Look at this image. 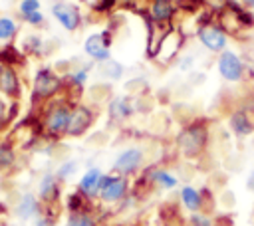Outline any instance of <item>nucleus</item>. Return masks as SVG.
Returning <instances> with one entry per match:
<instances>
[{
  "instance_id": "20e7f679",
  "label": "nucleus",
  "mask_w": 254,
  "mask_h": 226,
  "mask_svg": "<svg viewBox=\"0 0 254 226\" xmlns=\"http://www.w3.org/2000/svg\"><path fill=\"white\" fill-rule=\"evenodd\" d=\"M145 149L139 147V145H131V147H125L123 151L117 153V157L113 159V165H111V172L115 174H121V176H135L143 170L145 167Z\"/></svg>"
},
{
  "instance_id": "9d476101",
  "label": "nucleus",
  "mask_w": 254,
  "mask_h": 226,
  "mask_svg": "<svg viewBox=\"0 0 254 226\" xmlns=\"http://www.w3.org/2000/svg\"><path fill=\"white\" fill-rule=\"evenodd\" d=\"M139 182L147 184V188H159V190H173L179 186V178L175 172L163 167H147L137 178Z\"/></svg>"
},
{
  "instance_id": "b1692460",
  "label": "nucleus",
  "mask_w": 254,
  "mask_h": 226,
  "mask_svg": "<svg viewBox=\"0 0 254 226\" xmlns=\"http://www.w3.org/2000/svg\"><path fill=\"white\" fill-rule=\"evenodd\" d=\"M65 226H97V218L93 216L91 210H83V212H69Z\"/></svg>"
},
{
  "instance_id": "f257e3e1",
  "label": "nucleus",
  "mask_w": 254,
  "mask_h": 226,
  "mask_svg": "<svg viewBox=\"0 0 254 226\" xmlns=\"http://www.w3.org/2000/svg\"><path fill=\"white\" fill-rule=\"evenodd\" d=\"M175 145H177V151L181 153V157H185L189 161L198 159L206 151V145H208V125L200 119L187 123L177 133Z\"/></svg>"
},
{
  "instance_id": "6ab92c4d",
  "label": "nucleus",
  "mask_w": 254,
  "mask_h": 226,
  "mask_svg": "<svg viewBox=\"0 0 254 226\" xmlns=\"http://www.w3.org/2000/svg\"><path fill=\"white\" fill-rule=\"evenodd\" d=\"M228 127L240 139L250 137L254 133V115H252V111L250 109H244V107L234 109L230 113V117H228Z\"/></svg>"
},
{
  "instance_id": "f3484780",
  "label": "nucleus",
  "mask_w": 254,
  "mask_h": 226,
  "mask_svg": "<svg viewBox=\"0 0 254 226\" xmlns=\"http://www.w3.org/2000/svg\"><path fill=\"white\" fill-rule=\"evenodd\" d=\"M40 214H42V202H40L38 194H34V192H24L18 198V202L14 204V216L22 222L36 220Z\"/></svg>"
},
{
  "instance_id": "6e6552de",
  "label": "nucleus",
  "mask_w": 254,
  "mask_h": 226,
  "mask_svg": "<svg viewBox=\"0 0 254 226\" xmlns=\"http://www.w3.org/2000/svg\"><path fill=\"white\" fill-rule=\"evenodd\" d=\"M196 40L210 54H222L224 50H228V34L214 20L196 28Z\"/></svg>"
},
{
  "instance_id": "412c9836",
  "label": "nucleus",
  "mask_w": 254,
  "mask_h": 226,
  "mask_svg": "<svg viewBox=\"0 0 254 226\" xmlns=\"http://www.w3.org/2000/svg\"><path fill=\"white\" fill-rule=\"evenodd\" d=\"M89 71H91V65H81V67H77V69H69L67 75H65V85H67L69 89L73 87V91L81 93L83 85H85L87 79H89Z\"/></svg>"
},
{
  "instance_id": "aec40b11",
  "label": "nucleus",
  "mask_w": 254,
  "mask_h": 226,
  "mask_svg": "<svg viewBox=\"0 0 254 226\" xmlns=\"http://www.w3.org/2000/svg\"><path fill=\"white\" fill-rule=\"evenodd\" d=\"M179 198L181 204L192 214V212H202L204 208V198H202V190L194 188L192 184H183L179 190Z\"/></svg>"
},
{
  "instance_id": "c756f323",
  "label": "nucleus",
  "mask_w": 254,
  "mask_h": 226,
  "mask_svg": "<svg viewBox=\"0 0 254 226\" xmlns=\"http://www.w3.org/2000/svg\"><path fill=\"white\" fill-rule=\"evenodd\" d=\"M192 63H194V57L187 54V56H181V57H179V61H177V67H179L181 71H189V69L192 67Z\"/></svg>"
},
{
  "instance_id": "a211bd4d",
  "label": "nucleus",
  "mask_w": 254,
  "mask_h": 226,
  "mask_svg": "<svg viewBox=\"0 0 254 226\" xmlns=\"http://www.w3.org/2000/svg\"><path fill=\"white\" fill-rule=\"evenodd\" d=\"M103 170L99 167H89L77 180V188L85 198L89 200H97L99 196V186H101V178H103Z\"/></svg>"
},
{
  "instance_id": "c85d7f7f",
  "label": "nucleus",
  "mask_w": 254,
  "mask_h": 226,
  "mask_svg": "<svg viewBox=\"0 0 254 226\" xmlns=\"http://www.w3.org/2000/svg\"><path fill=\"white\" fill-rule=\"evenodd\" d=\"M189 226H214V220L206 212H192L189 218Z\"/></svg>"
},
{
  "instance_id": "ddd939ff",
  "label": "nucleus",
  "mask_w": 254,
  "mask_h": 226,
  "mask_svg": "<svg viewBox=\"0 0 254 226\" xmlns=\"http://www.w3.org/2000/svg\"><path fill=\"white\" fill-rule=\"evenodd\" d=\"M137 111V101L127 95H115L107 103V117L111 123H123L131 119Z\"/></svg>"
},
{
  "instance_id": "bb28decb",
  "label": "nucleus",
  "mask_w": 254,
  "mask_h": 226,
  "mask_svg": "<svg viewBox=\"0 0 254 226\" xmlns=\"http://www.w3.org/2000/svg\"><path fill=\"white\" fill-rule=\"evenodd\" d=\"M54 172L58 174V178H60L62 182H67V180L77 172V161L67 159V161H64V163H62Z\"/></svg>"
},
{
  "instance_id": "39448f33",
  "label": "nucleus",
  "mask_w": 254,
  "mask_h": 226,
  "mask_svg": "<svg viewBox=\"0 0 254 226\" xmlns=\"http://www.w3.org/2000/svg\"><path fill=\"white\" fill-rule=\"evenodd\" d=\"M131 194V184L127 176L115 174V172H105L101 178L99 186V196L97 200L101 204H119Z\"/></svg>"
},
{
  "instance_id": "7c9ffc66",
  "label": "nucleus",
  "mask_w": 254,
  "mask_h": 226,
  "mask_svg": "<svg viewBox=\"0 0 254 226\" xmlns=\"http://www.w3.org/2000/svg\"><path fill=\"white\" fill-rule=\"evenodd\" d=\"M34 226H56V220L46 216V214H40L36 220H34Z\"/></svg>"
},
{
  "instance_id": "5701e85b",
  "label": "nucleus",
  "mask_w": 254,
  "mask_h": 226,
  "mask_svg": "<svg viewBox=\"0 0 254 226\" xmlns=\"http://www.w3.org/2000/svg\"><path fill=\"white\" fill-rule=\"evenodd\" d=\"M123 65L117 61V59H107V61H101L99 63V73L105 77V79H109V81H119L121 77H123Z\"/></svg>"
},
{
  "instance_id": "2eb2a0df",
  "label": "nucleus",
  "mask_w": 254,
  "mask_h": 226,
  "mask_svg": "<svg viewBox=\"0 0 254 226\" xmlns=\"http://www.w3.org/2000/svg\"><path fill=\"white\" fill-rule=\"evenodd\" d=\"M0 93L8 99L22 97V81L14 65L0 63Z\"/></svg>"
},
{
  "instance_id": "0eeeda50",
  "label": "nucleus",
  "mask_w": 254,
  "mask_h": 226,
  "mask_svg": "<svg viewBox=\"0 0 254 226\" xmlns=\"http://www.w3.org/2000/svg\"><path fill=\"white\" fill-rule=\"evenodd\" d=\"M216 69H218L220 77L226 83H240L244 79V75H246L244 59L236 52H232V50H224L222 54H218Z\"/></svg>"
},
{
  "instance_id": "1a4fd4ad",
  "label": "nucleus",
  "mask_w": 254,
  "mask_h": 226,
  "mask_svg": "<svg viewBox=\"0 0 254 226\" xmlns=\"http://www.w3.org/2000/svg\"><path fill=\"white\" fill-rule=\"evenodd\" d=\"M83 52L85 56L91 57V61L101 63L111 59V32H93L83 40Z\"/></svg>"
},
{
  "instance_id": "4468645a",
  "label": "nucleus",
  "mask_w": 254,
  "mask_h": 226,
  "mask_svg": "<svg viewBox=\"0 0 254 226\" xmlns=\"http://www.w3.org/2000/svg\"><path fill=\"white\" fill-rule=\"evenodd\" d=\"M177 12H179V6L175 0H153L147 8L149 20L157 26H171Z\"/></svg>"
},
{
  "instance_id": "2f4dec72",
  "label": "nucleus",
  "mask_w": 254,
  "mask_h": 226,
  "mask_svg": "<svg viewBox=\"0 0 254 226\" xmlns=\"http://www.w3.org/2000/svg\"><path fill=\"white\" fill-rule=\"evenodd\" d=\"M242 4H244V8H250V10H254V0H242Z\"/></svg>"
},
{
  "instance_id": "a878e982",
  "label": "nucleus",
  "mask_w": 254,
  "mask_h": 226,
  "mask_svg": "<svg viewBox=\"0 0 254 226\" xmlns=\"http://www.w3.org/2000/svg\"><path fill=\"white\" fill-rule=\"evenodd\" d=\"M42 46H44V42H42V38L40 36H26L24 40H22V54L26 56H40V52H42Z\"/></svg>"
},
{
  "instance_id": "7ed1b4c3",
  "label": "nucleus",
  "mask_w": 254,
  "mask_h": 226,
  "mask_svg": "<svg viewBox=\"0 0 254 226\" xmlns=\"http://www.w3.org/2000/svg\"><path fill=\"white\" fill-rule=\"evenodd\" d=\"M65 89V77H62L52 67H40L32 77V99L34 101H52L62 95Z\"/></svg>"
},
{
  "instance_id": "dca6fc26",
  "label": "nucleus",
  "mask_w": 254,
  "mask_h": 226,
  "mask_svg": "<svg viewBox=\"0 0 254 226\" xmlns=\"http://www.w3.org/2000/svg\"><path fill=\"white\" fill-rule=\"evenodd\" d=\"M181 44H183V36H181V32L173 26V28L165 34V38L161 40V44H159V48L155 50L153 57H155L157 61H161V63H167V61H171V59L179 54Z\"/></svg>"
},
{
  "instance_id": "cd10ccee",
  "label": "nucleus",
  "mask_w": 254,
  "mask_h": 226,
  "mask_svg": "<svg viewBox=\"0 0 254 226\" xmlns=\"http://www.w3.org/2000/svg\"><path fill=\"white\" fill-rule=\"evenodd\" d=\"M36 12H42V4L40 0H20L18 4V14L22 20H26L28 16L36 14Z\"/></svg>"
},
{
  "instance_id": "423d86ee",
  "label": "nucleus",
  "mask_w": 254,
  "mask_h": 226,
  "mask_svg": "<svg viewBox=\"0 0 254 226\" xmlns=\"http://www.w3.org/2000/svg\"><path fill=\"white\" fill-rule=\"evenodd\" d=\"M95 123V111L91 105L85 103H73L71 107V115H69V123H67V131L65 137L69 139H79L83 137Z\"/></svg>"
},
{
  "instance_id": "4be33fe9",
  "label": "nucleus",
  "mask_w": 254,
  "mask_h": 226,
  "mask_svg": "<svg viewBox=\"0 0 254 226\" xmlns=\"http://www.w3.org/2000/svg\"><path fill=\"white\" fill-rule=\"evenodd\" d=\"M20 32V24L12 16H0V42L10 44Z\"/></svg>"
},
{
  "instance_id": "393cba45",
  "label": "nucleus",
  "mask_w": 254,
  "mask_h": 226,
  "mask_svg": "<svg viewBox=\"0 0 254 226\" xmlns=\"http://www.w3.org/2000/svg\"><path fill=\"white\" fill-rule=\"evenodd\" d=\"M14 165H16V149L8 141L0 143V172L10 170Z\"/></svg>"
},
{
  "instance_id": "f8f14e48",
  "label": "nucleus",
  "mask_w": 254,
  "mask_h": 226,
  "mask_svg": "<svg viewBox=\"0 0 254 226\" xmlns=\"http://www.w3.org/2000/svg\"><path fill=\"white\" fill-rule=\"evenodd\" d=\"M52 16L65 32H77L81 28V22H83L79 8L75 4H69L64 0L52 4Z\"/></svg>"
},
{
  "instance_id": "9b49d317",
  "label": "nucleus",
  "mask_w": 254,
  "mask_h": 226,
  "mask_svg": "<svg viewBox=\"0 0 254 226\" xmlns=\"http://www.w3.org/2000/svg\"><path fill=\"white\" fill-rule=\"evenodd\" d=\"M60 196H62V180L58 178L56 172L46 170L38 180V198L42 202V208L58 206Z\"/></svg>"
},
{
  "instance_id": "f03ea898",
  "label": "nucleus",
  "mask_w": 254,
  "mask_h": 226,
  "mask_svg": "<svg viewBox=\"0 0 254 226\" xmlns=\"http://www.w3.org/2000/svg\"><path fill=\"white\" fill-rule=\"evenodd\" d=\"M73 103L77 101H71L67 95L58 99L56 103H50L46 107V113L42 117V135L52 139V141H58L62 137H65V131H67V123H69V115H71V107Z\"/></svg>"
}]
</instances>
